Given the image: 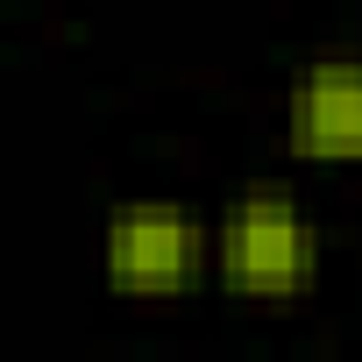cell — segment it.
Instances as JSON below:
<instances>
[{
	"label": "cell",
	"instance_id": "1",
	"mask_svg": "<svg viewBox=\"0 0 362 362\" xmlns=\"http://www.w3.org/2000/svg\"><path fill=\"white\" fill-rule=\"evenodd\" d=\"M320 263H327V235L291 185H249L214 214V270L206 277L228 298H256V305L305 298L320 284Z\"/></svg>",
	"mask_w": 362,
	"mask_h": 362
},
{
	"label": "cell",
	"instance_id": "2",
	"mask_svg": "<svg viewBox=\"0 0 362 362\" xmlns=\"http://www.w3.org/2000/svg\"><path fill=\"white\" fill-rule=\"evenodd\" d=\"M214 270V221L185 199H121L100 221V277L121 298H185Z\"/></svg>",
	"mask_w": 362,
	"mask_h": 362
}]
</instances>
